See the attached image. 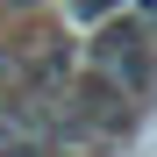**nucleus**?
I'll return each mask as SVG.
<instances>
[{
  "instance_id": "f257e3e1",
  "label": "nucleus",
  "mask_w": 157,
  "mask_h": 157,
  "mask_svg": "<svg viewBox=\"0 0 157 157\" xmlns=\"http://www.w3.org/2000/svg\"><path fill=\"white\" fill-rule=\"evenodd\" d=\"M78 57H86V71L114 78L128 100H143V93L157 86V29H143L136 14H107V21H93V43L78 50Z\"/></svg>"
},
{
  "instance_id": "f03ea898",
  "label": "nucleus",
  "mask_w": 157,
  "mask_h": 157,
  "mask_svg": "<svg viewBox=\"0 0 157 157\" xmlns=\"http://www.w3.org/2000/svg\"><path fill=\"white\" fill-rule=\"evenodd\" d=\"M64 7H71V21H86V29H93V21L121 14V0H64Z\"/></svg>"
},
{
  "instance_id": "7ed1b4c3",
  "label": "nucleus",
  "mask_w": 157,
  "mask_h": 157,
  "mask_svg": "<svg viewBox=\"0 0 157 157\" xmlns=\"http://www.w3.org/2000/svg\"><path fill=\"white\" fill-rule=\"evenodd\" d=\"M121 14H136L143 29H157V0H121Z\"/></svg>"
},
{
  "instance_id": "20e7f679",
  "label": "nucleus",
  "mask_w": 157,
  "mask_h": 157,
  "mask_svg": "<svg viewBox=\"0 0 157 157\" xmlns=\"http://www.w3.org/2000/svg\"><path fill=\"white\" fill-rule=\"evenodd\" d=\"M0 7H14V14H29V7H43V0H0Z\"/></svg>"
}]
</instances>
